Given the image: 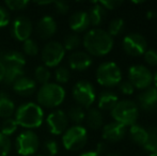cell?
Masks as SVG:
<instances>
[{"instance_id": "cell-27", "label": "cell", "mask_w": 157, "mask_h": 156, "mask_svg": "<svg viewBox=\"0 0 157 156\" xmlns=\"http://www.w3.org/2000/svg\"><path fill=\"white\" fill-rule=\"evenodd\" d=\"M66 116H67V118H68V121L71 120L76 125H79L86 119V113H85V111H83V108L78 106V105L71 107V108L68 109V112Z\"/></svg>"}, {"instance_id": "cell-12", "label": "cell", "mask_w": 157, "mask_h": 156, "mask_svg": "<svg viewBox=\"0 0 157 156\" xmlns=\"http://www.w3.org/2000/svg\"><path fill=\"white\" fill-rule=\"evenodd\" d=\"M46 126L52 135H61L67 129L68 118L62 110H55L46 118Z\"/></svg>"}, {"instance_id": "cell-7", "label": "cell", "mask_w": 157, "mask_h": 156, "mask_svg": "<svg viewBox=\"0 0 157 156\" xmlns=\"http://www.w3.org/2000/svg\"><path fill=\"white\" fill-rule=\"evenodd\" d=\"M65 56L63 45L57 41H50L44 45L41 51L42 61L46 67H56Z\"/></svg>"}, {"instance_id": "cell-18", "label": "cell", "mask_w": 157, "mask_h": 156, "mask_svg": "<svg viewBox=\"0 0 157 156\" xmlns=\"http://www.w3.org/2000/svg\"><path fill=\"white\" fill-rule=\"evenodd\" d=\"M70 28L76 33H80L83 32L89 28L90 26V19L88 12L86 11H76L73 13L70 17Z\"/></svg>"}, {"instance_id": "cell-2", "label": "cell", "mask_w": 157, "mask_h": 156, "mask_svg": "<svg viewBox=\"0 0 157 156\" xmlns=\"http://www.w3.org/2000/svg\"><path fill=\"white\" fill-rule=\"evenodd\" d=\"M15 121L17 125L31 131L43 124L44 111L35 103H25L15 110Z\"/></svg>"}, {"instance_id": "cell-26", "label": "cell", "mask_w": 157, "mask_h": 156, "mask_svg": "<svg viewBox=\"0 0 157 156\" xmlns=\"http://www.w3.org/2000/svg\"><path fill=\"white\" fill-rule=\"evenodd\" d=\"M87 125L92 129H98L103 125V115L96 108H91L86 115Z\"/></svg>"}, {"instance_id": "cell-51", "label": "cell", "mask_w": 157, "mask_h": 156, "mask_svg": "<svg viewBox=\"0 0 157 156\" xmlns=\"http://www.w3.org/2000/svg\"><path fill=\"white\" fill-rule=\"evenodd\" d=\"M40 156H42V155H40Z\"/></svg>"}, {"instance_id": "cell-39", "label": "cell", "mask_w": 157, "mask_h": 156, "mask_svg": "<svg viewBox=\"0 0 157 156\" xmlns=\"http://www.w3.org/2000/svg\"><path fill=\"white\" fill-rule=\"evenodd\" d=\"M10 23V12L3 6H0V28H3Z\"/></svg>"}, {"instance_id": "cell-13", "label": "cell", "mask_w": 157, "mask_h": 156, "mask_svg": "<svg viewBox=\"0 0 157 156\" xmlns=\"http://www.w3.org/2000/svg\"><path fill=\"white\" fill-rule=\"evenodd\" d=\"M33 25L28 17L26 16H18L13 21L11 32L15 40L19 42H25L26 40L30 39L32 33Z\"/></svg>"}, {"instance_id": "cell-23", "label": "cell", "mask_w": 157, "mask_h": 156, "mask_svg": "<svg viewBox=\"0 0 157 156\" xmlns=\"http://www.w3.org/2000/svg\"><path fill=\"white\" fill-rule=\"evenodd\" d=\"M88 15H89L90 25L98 26L103 23L104 18H105L106 10L98 2H95L93 6L90 8V10L88 11Z\"/></svg>"}, {"instance_id": "cell-31", "label": "cell", "mask_w": 157, "mask_h": 156, "mask_svg": "<svg viewBox=\"0 0 157 156\" xmlns=\"http://www.w3.org/2000/svg\"><path fill=\"white\" fill-rule=\"evenodd\" d=\"M81 44V39L78 34L73 33L68 34L64 38L63 41V47L65 50H75L76 48H78Z\"/></svg>"}, {"instance_id": "cell-6", "label": "cell", "mask_w": 157, "mask_h": 156, "mask_svg": "<svg viewBox=\"0 0 157 156\" xmlns=\"http://www.w3.org/2000/svg\"><path fill=\"white\" fill-rule=\"evenodd\" d=\"M96 80L105 87H113L122 80V72L117 63L104 62L96 70Z\"/></svg>"}, {"instance_id": "cell-28", "label": "cell", "mask_w": 157, "mask_h": 156, "mask_svg": "<svg viewBox=\"0 0 157 156\" xmlns=\"http://www.w3.org/2000/svg\"><path fill=\"white\" fill-rule=\"evenodd\" d=\"M143 146L151 153L157 152V126L150 127L147 131V140Z\"/></svg>"}, {"instance_id": "cell-30", "label": "cell", "mask_w": 157, "mask_h": 156, "mask_svg": "<svg viewBox=\"0 0 157 156\" xmlns=\"http://www.w3.org/2000/svg\"><path fill=\"white\" fill-rule=\"evenodd\" d=\"M50 76H52L50 71L48 70V67H45V65H39L34 71L35 80H36L39 83H41L42 86L49 82Z\"/></svg>"}, {"instance_id": "cell-44", "label": "cell", "mask_w": 157, "mask_h": 156, "mask_svg": "<svg viewBox=\"0 0 157 156\" xmlns=\"http://www.w3.org/2000/svg\"><path fill=\"white\" fill-rule=\"evenodd\" d=\"M4 72H6V67L4 65L0 62V82L3 80V77H4Z\"/></svg>"}, {"instance_id": "cell-20", "label": "cell", "mask_w": 157, "mask_h": 156, "mask_svg": "<svg viewBox=\"0 0 157 156\" xmlns=\"http://www.w3.org/2000/svg\"><path fill=\"white\" fill-rule=\"evenodd\" d=\"M13 90L21 96H30L36 91V82L34 79L23 76L13 85Z\"/></svg>"}, {"instance_id": "cell-35", "label": "cell", "mask_w": 157, "mask_h": 156, "mask_svg": "<svg viewBox=\"0 0 157 156\" xmlns=\"http://www.w3.org/2000/svg\"><path fill=\"white\" fill-rule=\"evenodd\" d=\"M55 78L59 83H66L71 78V72L65 67H58L55 71Z\"/></svg>"}, {"instance_id": "cell-4", "label": "cell", "mask_w": 157, "mask_h": 156, "mask_svg": "<svg viewBox=\"0 0 157 156\" xmlns=\"http://www.w3.org/2000/svg\"><path fill=\"white\" fill-rule=\"evenodd\" d=\"M112 118L116 122L124 125V126H132L136 123L139 116L138 106L136 103L130 100H123L116 104V106L111 110Z\"/></svg>"}, {"instance_id": "cell-16", "label": "cell", "mask_w": 157, "mask_h": 156, "mask_svg": "<svg viewBox=\"0 0 157 156\" xmlns=\"http://www.w3.org/2000/svg\"><path fill=\"white\" fill-rule=\"evenodd\" d=\"M139 105L145 111H153L157 109V89L155 87H149L144 89L138 96Z\"/></svg>"}, {"instance_id": "cell-11", "label": "cell", "mask_w": 157, "mask_h": 156, "mask_svg": "<svg viewBox=\"0 0 157 156\" xmlns=\"http://www.w3.org/2000/svg\"><path fill=\"white\" fill-rule=\"evenodd\" d=\"M123 48L128 55L139 57L144 55L147 48V40L139 33H129L123 39Z\"/></svg>"}, {"instance_id": "cell-37", "label": "cell", "mask_w": 157, "mask_h": 156, "mask_svg": "<svg viewBox=\"0 0 157 156\" xmlns=\"http://www.w3.org/2000/svg\"><path fill=\"white\" fill-rule=\"evenodd\" d=\"M11 140L9 137L0 133V156H8L11 151Z\"/></svg>"}, {"instance_id": "cell-3", "label": "cell", "mask_w": 157, "mask_h": 156, "mask_svg": "<svg viewBox=\"0 0 157 156\" xmlns=\"http://www.w3.org/2000/svg\"><path fill=\"white\" fill-rule=\"evenodd\" d=\"M65 90L58 83L48 82L43 85L36 93L37 105L45 108H55L63 103Z\"/></svg>"}, {"instance_id": "cell-36", "label": "cell", "mask_w": 157, "mask_h": 156, "mask_svg": "<svg viewBox=\"0 0 157 156\" xmlns=\"http://www.w3.org/2000/svg\"><path fill=\"white\" fill-rule=\"evenodd\" d=\"M6 8L11 11H21L28 6L29 2L26 0H8L4 2Z\"/></svg>"}, {"instance_id": "cell-48", "label": "cell", "mask_w": 157, "mask_h": 156, "mask_svg": "<svg viewBox=\"0 0 157 156\" xmlns=\"http://www.w3.org/2000/svg\"><path fill=\"white\" fill-rule=\"evenodd\" d=\"M107 156H121V155L117 154V153H110V154H109V155H107Z\"/></svg>"}, {"instance_id": "cell-24", "label": "cell", "mask_w": 157, "mask_h": 156, "mask_svg": "<svg viewBox=\"0 0 157 156\" xmlns=\"http://www.w3.org/2000/svg\"><path fill=\"white\" fill-rule=\"evenodd\" d=\"M25 76V71L23 67H6L4 72L3 82L8 86H13L19 78Z\"/></svg>"}, {"instance_id": "cell-9", "label": "cell", "mask_w": 157, "mask_h": 156, "mask_svg": "<svg viewBox=\"0 0 157 156\" xmlns=\"http://www.w3.org/2000/svg\"><path fill=\"white\" fill-rule=\"evenodd\" d=\"M73 97L78 106L82 108H89L96 97L93 85L87 80H80L76 82L73 88Z\"/></svg>"}, {"instance_id": "cell-40", "label": "cell", "mask_w": 157, "mask_h": 156, "mask_svg": "<svg viewBox=\"0 0 157 156\" xmlns=\"http://www.w3.org/2000/svg\"><path fill=\"white\" fill-rule=\"evenodd\" d=\"M119 87H120V91L122 92L123 94H126V95H130V94L134 93L135 87L132 86V83L130 82L129 80H125L122 81V82L119 83Z\"/></svg>"}, {"instance_id": "cell-34", "label": "cell", "mask_w": 157, "mask_h": 156, "mask_svg": "<svg viewBox=\"0 0 157 156\" xmlns=\"http://www.w3.org/2000/svg\"><path fill=\"white\" fill-rule=\"evenodd\" d=\"M43 151L47 156H56L59 152V146L56 140L48 139L43 143Z\"/></svg>"}, {"instance_id": "cell-29", "label": "cell", "mask_w": 157, "mask_h": 156, "mask_svg": "<svg viewBox=\"0 0 157 156\" xmlns=\"http://www.w3.org/2000/svg\"><path fill=\"white\" fill-rule=\"evenodd\" d=\"M17 123L15 121V119L13 118H9V119H4L2 121L1 125H0V133L3 134L6 137H10L16 131L17 129Z\"/></svg>"}, {"instance_id": "cell-41", "label": "cell", "mask_w": 157, "mask_h": 156, "mask_svg": "<svg viewBox=\"0 0 157 156\" xmlns=\"http://www.w3.org/2000/svg\"><path fill=\"white\" fill-rule=\"evenodd\" d=\"M52 4L55 6V9L60 14H66L70 10V4L64 1H52Z\"/></svg>"}, {"instance_id": "cell-5", "label": "cell", "mask_w": 157, "mask_h": 156, "mask_svg": "<svg viewBox=\"0 0 157 156\" xmlns=\"http://www.w3.org/2000/svg\"><path fill=\"white\" fill-rule=\"evenodd\" d=\"M88 141V131L81 125H74L63 133L62 144L68 151H79Z\"/></svg>"}, {"instance_id": "cell-46", "label": "cell", "mask_w": 157, "mask_h": 156, "mask_svg": "<svg viewBox=\"0 0 157 156\" xmlns=\"http://www.w3.org/2000/svg\"><path fill=\"white\" fill-rule=\"evenodd\" d=\"M153 82H154V85H155V88L157 89V72L153 75Z\"/></svg>"}, {"instance_id": "cell-8", "label": "cell", "mask_w": 157, "mask_h": 156, "mask_svg": "<svg viewBox=\"0 0 157 156\" xmlns=\"http://www.w3.org/2000/svg\"><path fill=\"white\" fill-rule=\"evenodd\" d=\"M15 146H16V151L19 155L32 156L39 150L40 140L34 131L27 129V131H21L17 136Z\"/></svg>"}, {"instance_id": "cell-42", "label": "cell", "mask_w": 157, "mask_h": 156, "mask_svg": "<svg viewBox=\"0 0 157 156\" xmlns=\"http://www.w3.org/2000/svg\"><path fill=\"white\" fill-rule=\"evenodd\" d=\"M104 9H108V10H114V9L119 8L122 4V1H117V0H109V1H99L98 2Z\"/></svg>"}, {"instance_id": "cell-47", "label": "cell", "mask_w": 157, "mask_h": 156, "mask_svg": "<svg viewBox=\"0 0 157 156\" xmlns=\"http://www.w3.org/2000/svg\"><path fill=\"white\" fill-rule=\"evenodd\" d=\"M153 15H154L153 12H149L147 13V18H153Z\"/></svg>"}, {"instance_id": "cell-32", "label": "cell", "mask_w": 157, "mask_h": 156, "mask_svg": "<svg viewBox=\"0 0 157 156\" xmlns=\"http://www.w3.org/2000/svg\"><path fill=\"white\" fill-rule=\"evenodd\" d=\"M124 19L123 18H114L110 21L109 26H108V33L111 36H119L124 29Z\"/></svg>"}, {"instance_id": "cell-1", "label": "cell", "mask_w": 157, "mask_h": 156, "mask_svg": "<svg viewBox=\"0 0 157 156\" xmlns=\"http://www.w3.org/2000/svg\"><path fill=\"white\" fill-rule=\"evenodd\" d=\"M88 54L96 57H101L109 54L113 47V39L107 31L94 28L85 34L82 40Z\"/></svg>"}, {"instance_id": "cell-21", "label": "cell", "mask_w": 157, "mask_h": 156, "mask_svg": "<svg viewBox=\"0 0 157 156\" xmlns=\"http://www.w3.org/2000/svg\"><path fill=\"white\" fill-rule=\"evenodd\" d=\"M119 102L118 96L111 91H104L101 93L97 101V105L101 110H112L116 104Z\"/></svg>"}, {"instance_id": "cell-33", "label": "cell", "mask_w": 157, "mask_h": 156, "mask_svg": "<svg viewBox=\"0 0 157 156\" xmlns=\"http://www.w3.org/2000/svg\"><path fill=\"white\" fill-rule=\"evenodd\" d=\"M23 51L24 55H27L29 57H34L39 54V46L36 42L32 39H28L23 42Z\"/></svg>"}, {"instance_id": "cell-10", "label": "cell", "mask_w": 157, "mask_h": 156, "mask_svg": "<svg viewBox=\"0 0 157 156\" xmlns=\"http://www.w3.org/2000/svg\"><path fill=\"white\" fill-rule=\"evenodd\" d=\"M128 78L132 86L138 89H147L153 81V75L147 67L141 64L132 65L128 70Z\"/></svg>"}, {"instance_id": "cell-38", "label": "cell", "mask_w": 157, "mask_h": 156, "mask_svg": "<svg viewBox=\"0 0 157 156\" xmlns=\"http://www.w3.org/2000/svg\"><path fill=\"white\" fill-rule=\"evenodd\" d=\"M144 60L151 67H157V50L156 49H147L144 52Z\"/></svg>"}, {"instance_id": "cell-22", "label": "cell", "mask_w": 157, "mask_h": 156, "mask_svg": "<svg viewBox=\"0 0 157 156\" xmlns=\"http://www.w3.org/2000/svg\"><path fill=\"white\" fill-rule=\"evenodd\" d=\"M15 113V105L8 94L0 92V118L9 119Z\"/></svg>"}, {"instance_id": "cell-15", "label": "cell", "mask_w": 157, "mask_h": 156, "mask_svg": "<svg viewBox=\"0 0 157 156\" xmlns=\"http://www.w3.org/2000/svg\"><path fill=\"white\" fill-rule=\"evenodd\" d=\"M57 32V23L52 16L46 15L39 21L36 25V33L42 40H48Z\"/></svg>"}, {"instance_id": "cell-49", "label": "cell", "mask_w": 157, "mask_h": 156, "mask_svg": "<svg viewBox=\"0 0 157 156\" xmlns=\"http://www.w3.org/2000/svg\"><path fill=\"white\" fill-rule=\"evenodd\" d=\"M150 156H157V152H154V153H152Z\"/></svg>"}, {"instance_id": "cell-45", "label": "cell", "mask_w": 157, "mask_h": 156, "mask_svg": "<svg viewBox=\"0 0 157 156\" xmlns=\"http://www.w3.org/2000/svg\"><path fill=\"white\" fill-rule=\"evenodd\" d=\"M80 156H101V155H98L97 154L95 151H90V152H85V153H82Z\"/></svg>"}, {"instance_id": "cell-50", "label": "cell", "mask_w": 157, "mask_h": 156, "mask_svg": "<svg viewBox=\"0 0 157 156\" xmlns=\"http://www.w3.org/2000/svg\"><path fill=\"white\" fill-rule=\"evenodd\" d=\"M2 52H3V51H2V50H0V59H1V56H2Z\"/></svg>"}, {"instance_id": "cell-25", "label": "cell", "mask_w": 157, "mask_h": 156, "mask_svg": "<svg viewBox=\"0 0 157 156\" xmlns=\"http://www.w3.org/2000/svg\"><path fill=\"white\" fill-rule=\"evenodd\" d=\"M130 139L139 146H144L147 140V131L140 125L134 124L129 128Z\"/></svg>"}, {"instance_id": "cell-43", "label": "cell", "mask_w": 157, "mask_h": 156, "mask_svg": "<svg viewBox=\"0 0 157 156\" xmlns=\"http://www.w3.org/2000/svg\"><path fill=\"white\" fill-rule=\"evenodd\" d=\"M105 151H106V144L104 143V142H98L96 146V151H95V152L98 155H101V153H104Z\"/></svg>"}, {"instance_id": "cell-17", "label": "cell", "mask_w": 157, "mask_h": 156, "mask_svg": "<svg viewBox=\"0 0 157 156\" xmlns=\"http://www.w3.org/2000/svg\"><path fill=\"white\" fill-rule=\"evenodd\" d=\"M126 133L125 126L118 122H110L108 124H106L103 128V138L107 141L110 142H116L121 140L124 137Z\"/></svg>"}, {"instance_id": "cell-19", "label": "cell", "mask_w": 157, "mask_h": 156, "mask_svg": "<svg viewBox=\"0 0 157 156\" xmlns=\"http://www.w3.org/2000/svg\"><path fill=\"white\" fill-rule=\"evenodd\" d=\"M0 62L4 65V67H23L26 64V57L23 52L17 50H9V51L2 52Z\"/></svg>"}, {"instance_id": "cell-14", "label": "cell", "mask_w": 157, "mask_h": 156, "mask_svg": "<svg viewBox=\"0 0 157 156\" xmlns=\"http://www.w3.org/2000/svg\"><path fill=\"white\" fill-rule=\"evenodd\" d=\"M92 64V58L86 51H74L68 57V65L74 71H86Z\"/></svg>"}]
</instances>
